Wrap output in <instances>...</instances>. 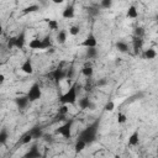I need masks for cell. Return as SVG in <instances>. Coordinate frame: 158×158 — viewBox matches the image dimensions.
<instances>
[{
	"mask_svg": "<svg viewBox=\"0 0 158 158\" xmlns=\"http://www.w3.org/2000/svg\"><path fill=\"white\" fill-rule=\"evenodd\" d=\"M100 118H96L95 121H93L90 125H88L84 130H81L78 135V138L77 139H80L83 141L86 146L88 144H91L93 142L96 141V137H98V133H99V128H100Z\"/></svg>",
	"mask_w": 158,
	"mask_h": 158,
	"instance_id": "6da1fadb",
	"label": "cell"
},
{
	"mask_svg": "<svg viewBox=\"0 0 158 158\" xmlns=\"http://www.w3.org/2000/svg\"><path fill=\"white\" fill-rule=\"evenodd\" d=\"M78 99V83H73L69 89L59 98V101L62 105H73L77 102Z\"/></svg>",
	"mask_w": 158,
	"mask_h": 158,
	"instance_id": "7a4b0ae2",
	"label": "cell"
},
{
	"mask_svg": "<svg viewBox=\"0 0 158 158\" xmlns=\"http://www.w3.org/2000/svg\"><path fill=\"white\" fill-rule=\"evenodd\" d=\"M25 43H26V33H25V31H21L16 37L9 38L7 47H9V49H11V48L22 49L23 46H25Z\"/></svg>",
	"mask_w": 158,
	"mask_h": 158,
	"instance_id": "3957f363",
	"label": "cell"
},
{
	"mask_svg": "<svg viewBox=\"0 0 158 158\" xmlns=\"http://www.w3.org/2000/svg\"><path fill=\"white\" fill-rule=\"evenodd\" d=\"M73 123H74V118L67 120L63 125H60V126L54 131L56 135H60V136H63L65 139L72 138V127H73Z\"/></svg>",
	"mask_w": 158,
	"mask_h": 158,
	"instance_id": "277c9868",
	"label": "cell"
},
{
	"mask_svg": "<svg viewBox=\"0 0 158 158\" xmlns=\"http://www.w3.org/2000/svg\"><path fill=\"white\" fill-rule=\"evenodd\" d=\"M26 96H27L28 101H37V100H40L41 96H42V91H41L40 84H38V83H33V84L31 85V88L28 89Z\"/></svg>",
	"mask_w": 158,
	"mask_h": 158,
	"instance_id": "5b68a950",
	"label": "cell"
},
{
	"mask_svg": "<svg viewBox=\"0 0 158 158\" xmlns=\"http://www.w3.org/2000/svg\"><path fill=\"white\" fill-rule=\"evenodd\" d=\"M48 77H51V79H52L56 84H59L63 79H65V70L62 69L60 67H58V68L53 69V70L48 74Z\"/></svg>",
	"mask_w": 158,
	"mask_h": 158,
	"instance_id": "8992f818",
	"label": "cell"
},
{
	"mask_svg": "<svg viewBox=\"0 0 158 158\" xmlns=\"http://www.w3.org/2000/svg\"><path fill=\"white\" fill-rule=\"evenodd\" d=\"M42 152H41V149L38 148V146L35 143V144H32L31 147H30V149L22 156V158H41L42 157Z\"/></svg>",
	"mask_w": 158,
	"mask_h": 158,
	"instance_id": "52a82bcc",
	"label": "cell"
},
{
	"mask_svg": "<svg viewBox=\"0 0 158 158\" xmlns=\"http://www.w3.org/2000/svg\"><path fill=\"white\" fill-rule=\"evenodd\" d=\"M80 46L81 47H85V48H96V46H98V40H96V37L94 36V33H89L86 37H85V40L80 43Z\"/></svg>",
	"mask_w": 158,
	"mask_h": 158,
	"instance_id": "ba28073f",
	"label": "cell"
},
{
	"mask_svg": "<svg viewBox=\"0 0 158 158\" xmlns=\"http://www.w3.org/2000/svg\"><path fill=\"white\" fill-rule=\"evenodd\" d=\"M78 105H79V107H80L81 110H88V109H89V110H94V109H95L94 102H93L88 96H84V98L79 99Z\"/></svg>",
	"mask_w": 158,
	"mask_h": 158,
	"instance_id": "9c48e42d",
	"label": "cell"
},
{
	"mask_svg": "<svg viewBox=\"0 0 158 158\" xmlns=\"http://www.w3.org/2000/svg\"><path fill=\"white\" fill-rule=\"evenodd\" d=\"M75 16V9H74V5L73 4H68L63 11H62V17L65 19V20H70Z\"/></svg>",
	"mask_w": 158,
	"mask_h": 158,
	"instance_id": "30bf717a",
	"label": "cell"
},
{
	"mask_svg": "<svg viewBox=\"0 0 158 158\" xmlns=\"http://www.w3.org/2000/svg\"><path fill=\"white\" fill-rule=\"evenodd\" d=\"M28 133L32 136V138L33 139H40V138H42L43 137V128L41 127V126H33L32 128H30L28 130Z\"/></svg>",
	"mask_w": 158,
	"mask_h": 158,
	"instance_id": "8fae6325",
	"label": "cell"
},
{
	"mask_svg": "<svg viewBox=\"0 0 158 158\" xmlns=\"http://www.w3.org/2000/svg\"><path fill=\"white\" fill-rule=\"evenodd\" d=\"M28 46H30L31 49H35V51H43V49H44L43 42H42V40H40V38H33V40H31L30 43H28Z\"/></svg>",
	"mask_w": 158,
	"mask_h": 158,
	"instance_id": "7c38bea8",
	"label": "cell"
},
{
	"mask_svg": "<svg viewBox=\"0 0 158 158\" xmlns=\"http://www.w3.org/2000/svg\"><path fill=\"white\" fill-rule=\"evenodd\" d=\"M15 104H16V106H17L20 110H23V109L27 107V105L30 104V101H28L27 96H17V98L15 99Z\"/></svg>",
	"mask_w": 158,
	"mask_h": 158,
	"instance_id": "4fadbf2b",
	"label": "cell"
},
{
	"mask_svg": "<svg viewBox=\"0 0 158 158\" xmlns=\"http://www.w3.org/2000/svg\"><path fill=\"white\" fill-rule=\"evenodd\" d=\"M21 70L25 73V74H32L33 73V65H32V62L30 58L25 59V62L22 63L21 65Z\"/></svg>",
	"mask_w": 158,
	"mask_h": 158,
	"instance_id": "5bb4252c",
	"label": "cell"
},
{
	"mask_svg": "<svg viewBox=\"0 0 158 158\" xmlns=\"http://www.w3.org/2000/svg\"><path fill=\"white\" fill-rule=\"evenodd\" d=\"M156 57H157V52H156V49H153V48L144 49L143 53H142V58H143V59L152 60V59H154Z\"/></svg>",
	"mask_w": 158,
	"mask_h": 158,
	"instance_id": "9a60e30c",
	"label": "cell"
},
{
	"mask_svg": "<svg viewBox=\"0 0 158 158\" xmlns=\"http://www.w3.org/2000/svg\"><path fill=\"white\" fill-rule=\"evenodd\" d=\"M115 47H116V49H117L118 52H121V53H127V52L130 51L128 43L125 42V41H117L116 44H115Z\"/></svg>",
	"mask_w": 158,
	"mask_h": 158,
	"instance_id": "2e32d148",
	"label": "cell"
},
{
	"mask_svg": "<svg viewBox=\"0 0 158 158\" xmlns=\"http://www.w3.org/2000/svg\"><path fill=\"white\" fill-rule=\"evenodd\" d=\"M128 144L132 146V147L139 144V133H138V131L132 132V135L128 137Z\"/></svg>",
	"mask_w": 158,
	"mask_h": 158,
	"instance_id": "e0dca14e",
	"label": "cell"
},
{
	"mask_svg": "<svg viewBox=\"0 0 158 158\" xmlns=\"http://www.w3.org/2000/svg\"><path fill=\"white\" fill-rule=\"evenodd\" d=\"M67 37H68V32L65 30H60V31H58V33L56 36V40L59 44H64L67 42Z\"/></svg>",
	"mask_w": 158,
	"mask_h": 158,
	"instance_id": "ac0fdd59",
	"label": "cell"
},
{
	"mask_svg": "<svg viewBox=\"0 0 158 158\" xmlns=\"http://www.w3.org/2000/svg\"><path fill=\"white\" fill-rule=\"evenodd\" d=\"M44 21L47 22L48 28L51 31H59V23H58L57 20H54V19H44Z\"/></svg>",
	"mask_w": 158,
	"mask_h": 158,
	"instance_id": "d6986e66",
	"label": "cell"
},
{
	"mask_svg": "<svg viewBox=\"0 0 158 158\" xmlns=\"http://www.w3.org/2000/svg\"><path fill=\"white\" fill-rule=\"evenodd\" d=\"M143 47V40L139 37H133V51L136 54H138V52L142 49Z\"/></svg>",
	"mask_w": 158,
	"mask_h": 158,
	"instance_id": "ffe728a7",
	"label": "cell"
},
{
	"mask_svg": "<svg viewBox=\"0 0 158 158\" xmlns=\"http://www.w3.org/2000/svg\"><path fill=\"white\" fill-rule=\"evenodd\" d=\"M81 74H83L85 78L90 79V78L93 77V74H94V69H93V67H91L90 64H85V65L81 68Z\"/></svg>",
	"mask_w": 158,
	"mask_h": 158,
	"instance_id": "44dd1931",
	"label": "cell"
},
{
	"mask_svg": "<svg viewBox=\"0 0 158 158\" xmlns=\"http://www.w3.org/2000/svg\"><path fill=\"white\" fill-rule=\"evenodd\" d=\"M99 52L96 48H86L85 51V59H95L98 57Z\"/></svg>",
	"mask_w": 158,
	"mask_h": 158,
	"instance_id": "7402d4cb",
	"label": "cell"
},
{
	"mask_svg": "<svg viewBox=\"0 0 158 158\" xmlns=\"http://www.w3.org/2000/svg\"><path fill=\"white\" fill-rule=\"evenodd\" d=\"M100 6L99 5H91V6H89L88 7V14H89V16H91V17H96V16H99L100 15Z\"/></svg>",
	"mask_w": 158,
	"mask_h": 158,
	"instance_id": "603a6c76",
	"label": "cell"
},
{
	"mask_svg": "<svg viewBox=\"0 0 158 158\" xmlns=\"http://www.w3.org/2000/svg\"><path fill=\"white\" fill-rule=\"evenodd\" d=\"M126 16H127L128 19H137V17H138V10L136 9V6L131 5V6L127 9Z\"/></svg>",
	"mask_w": 158,
	"mask_h": 158,
	"instance_id": "cb8c5ba5",
	"label": "cell"
},
{
	"mask_svg": "<svg viewBox=\"0 0 158 158\" xmlns=\"http://www.w3.org/2000/svg\"><path fill=\"white\" fill-rule=\"evenodd\" d=\"M7 139H9V131L5 130V128L0 130V144H1V146H2V144H6Z\"/></svg>",
	"mask_w": 158,
	"mask_h": 158,
	"instance_id": "d4e9b609",
	"label": "cell"
},
{
	"mask_svg": "<svg viewBox=\"0 0 158 158\" xmlns=\"http://www.w3.org/2000/svg\"><path fill=\"white\" fill-rule=\"evenodd\" d=\"M85 147H86V144H85L83 141H80V139H77V141H75L74 149H75V152H77V153H79V152L84 151V148H85Z\"/></svg>",
	"mask_w": 158,
	"mask_h": 158,
	"instance_id": "484cf974",
	"label": "cell"
},
{
	"mask_svg": "<svg viewBox=\"0 0 158 158\" xmlns=\"http://www.w3.org/2000/svg\"><path fill=\"white\" fill-rule=\"evenodd\" d=\"M38 10H40V6L37 4H32V5H30V6L23 9V14H31V12H36Z\"/></svg>",
	"mask_w": 158,
	"mask_h": 158,
	"instance_id": "4316f807",
	"label": "cell"
},
{
	"mask_svg": "<svg viewBox=\"0 0 158 158\" xmlns=\"http://www.w3.org/2000/svg\"><path fill=\"white\" fill-rule=\"evenodd\" d=\"M31 141H33V138H32V136L28 133V131L25 133V135H22V137H21V139H20V143L21 144H27V143H30Z\"/></svg>",
	"mask_w": 158,
	"mask_h": 158,
	"instance_id": "83f0119b",
	"label": "cell"
},
{
	"mask_svg": "<svg viewBox=\"0 0 158 158\" xmlns=\"http://www.w3.org/2000/svg\"><path fill=\"white\" fill-rule=\"evenodd\" d=\"M42 42H43L44 49H48L49 47H52V40H51V36L49 35L44 36V38H42Z\"/></svg>",
	"mask_w": 158,
	"mask_h": 158,
	"instance_id": "f1b7e54d",
	"label": "cell"
},
{
	"mask_svg": "<svg viewBox=\"0 0 158 158\" xmlns=\"http://www.w3.org/2000/svg\"><path fill=\"white\" fill-rule=\"evenodd\" d=\"M68 32H69V35H72V36H78V35H79V32H80V27H79V26H77V25H73V26H70V27H69Z\"/></svg>",
	"mask_w": 158,
	"mask_h": 158,
	"instance_id": "f546056e",
	"label": "cell"
},
{
	"mask_svg": "<svg viewBox=\"0 0 158 158\" xmlns=\"http://www.w3.org/2000/svg\"><path fill=\"white\" fill-rule=\"evenodd\" d=\"M74 74H75V72H74V68H73V67L68 68V69L65 70V79H67L68 81H70V80L74 78Z\"/></svg>",
	"mask_w": 158,
	"mask_h": 158,
	"instance_id": "4dcf8cb0",
	"label": "cell"
},
{
	"mask_svg": "<svg viewBox=\"0 0 158 158\" xmlns=\"http://www.w3.org/2000/svg\"><path fill=\"white\" fill-rule=\"evenodd\" d=\"M99 6H100V9H110L112 6V1L111 0H101Z\"/></svg>",
	"mask_w": 158,
	"mask_h": 158,
	"instance_id": "1f68e13d",
	"label": "cell"
},
{
	"mask_svg": "<svg viewBox=\"0 0 158 158\" xmlns=\"http://www.w3.org/2000/svg\"><path fill=\"white\" fill-rule=\"evenodd\" d=\"M104 109H105V111H109V112L114 111V109H115V102H114L112 100H109V101L105 104Z\"/></svg>",
	"mask_w": 158,
	"mask_h": 158,
	"instance_id": "d6a6232c",
	"label": "cell"
},
{
	"mask_svg": "<svg viewBox=\"0 0 158 158\" xmlns=\"http://www.w3.org/2000/svg\"><path fill=\"white\" fill-rule=\"evenodd\" d=\"M143 35H144V30H143V27H136L135 28V37H139V38H142L143 37Z\"/></svg>",
	"mask_w": 158,
	"mask_h": 158,
	"instance_id": "836d02e7",
	"label": "cell"
},
{
	"mask_svg": "<svg viewBox=\"0 0 158 158\" xmlns=\"http://www.w3.org/2000/svg\"><path fill=\"white\" fill-rule=\"evenodd\" d=\"M126 121H127V116L125 114H122V112H118V115H117V122L118 123H125Z\"/></svg>",
	"mask_w": 158,
	"mask_h": 158,
	"instance_id": "e575fe53",
	"label": "cell"
},
{
	"mask_svg": "<svg viewBox=\"0 0 158 158\" xmlns=\"http://www.w3.org/2000/svg\"><path fill=\"white\" fill-rule=\"evenodd\" d=\"M67 112H68V106H67V105H62L60 109L58 110V115H59V116H63V117L65 116Z\"/></svg>",
	"mask_w": 158,
	"mask_h": 158,
	"instance_id": "d590c367",
	"label": "cell"
},
{
	"mask_svg": "<svg viewBox=\"0 0 158 158\" xmlns=\"http://www.w3.org/2000/svg\"><path fill=\"white\" fill-rule=\"evenodd\" d=\"M46 142H49V143H52L53 142V137L51 136V135H43V137H42Z\"/></svg>",
	"mask_w": 158,
	"mask_h": 158,
	"instance_id": "8d00e7d4",
	"label": "cell"
},
{
	"mask_svg": "<svg viewBox=\"0 0 158 158\" xmlns=\"http://www.w3.org/2000/svg\"><path fill=\"white\" fill-rule=\"evenodd\" d=\"M4 81H5V75H4V74H0V85H1Z\"/></svg>",
	"mask_w": 158,
	"mask_h": 158,
	"instance_id": "74e56055",
	"label": "cell"
},
{
	"mask_svg": "<svg viewBox=\"0 0 158 158\" xmlns=\"http://www.w3.org/2000/svg\"><path fill=\"white\" fill-rule=\"evenodd\" d=\"M41 158H48V149H46V151L43 152V154H42Z\"/></svg>",
	"mask_w": 158,
	"mask_h": 158,
	"instance_id": "f35d334b",
	"label": "cell"
},
{
	"mask_svg": "<svg viewBox=\"0 0 158 158\" xmlns=\"http://www.w3.org/2000/svg\"><path fill=\"white\" fill-rule=\"evenodd\" d=\"M104 84H106V80H99L98 81V85H104Z\"/></svg>",
	"mask_w": 158,
	"mask_h": 158,
	"instance_id": "ab89813d",
	"label": "cell"
},
{
	"mask_svg": "<svg viewBox=\"0 0 158 158\" xmlns=\"http://www.w3.org/2000/svg\"><path fill=\"white\" fill-rule=\"evenodd\" d=\"M1 35H2V25L0 23V36H1Z\"/></svg>",
	"mask_w": 158,
	"mask_h": 158,
	"instance_id": "60d3db41",
	"label": "cell"
},
{
	"mask_svg": "<svg viewBox=\"0 0 158 158\" xmlns=\"http://www.w3.org/2000/svg\"><path fill=\"white\" fill-rule=\"evenodd\" d=\"M54 2H56V4H62V2H63V1H62V0H56V1H54Z\"/></svg>",
	"mask_w": 158,
	"mask_h": 158,
	"instance_id": "b9f144b4",
	"label": "cell"
},
{
	"mask_svg": "<svg viewBox=\"0 0 158 158\" xmlns=\"http://www.w3.org/2000/svg\"><path fill=\"white\" fill-rule=\"evenodd\" d=\"M0 157H1V153H0Z\"/></svg>",
	"mask_w": 158,
	"mask_h": 158,
	"instance_id": "7bdbcfd3",
	"label": "cell"
}]
</instances>
